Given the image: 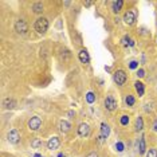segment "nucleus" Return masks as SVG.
I'll return each instance as SVG.
<instances>
[{
	"label": "nucleus",
	"instance_id": "1",
	"mask_svg": "<svg viewBox=\"0 0 157 157\" xmlns=\"http://www.w3.org/2000/svg\"><path fill=\"white\" fill-rule=\"evenodd\" d=\"M35 31L38 34H46L47 32V28H48V20L46 18H39L36 22H35Z\"/></svg>",
	"mask_w": 157,
	"mask_h": 157
},
{
	"label": "nucleus",
	"instance_id": "2",
	"mask_svg": "<svg viewBox=\"0 0 157 157\" xmlns=\"http://www.w3.org/2000/svg\"><path fill=\"white\" fill-rule=\"evenodd\" d=\"M15 31L20 35H26L28 32V24H27V22L23 19H19L15 23Z\"/></svg>",
	"mask_w": 157,
	"mask_h": 157
},
{
	"label": "nucleus",
	"instance_id": "3",
	"mask_svg": "<svg viewBox=\"0 0 157 157\" xmlns=\"http://www.w3.org/2000/svg\"><path fill=\"white\" fill-rule=\"evenodd\" d=\"M113 79H114V82H116L118 86H122V85H125V82H126V79H128V77H126V74H125V71H124V70H117V71L114 72Z\"/></svg>",
	"mask_w": 157,
	"mask_h": 157
},
{
	"label": "nucleus",
	"instance_id": "4",
	"mask_svg": "<svg viewBox=\"0 0 157 157\" xmlns=\"http://www.w3.org/2000/svg\"><path fill=\"white\" fill-rule=\"evenodd\" d=\"M105 107H106L109 112H113L117 109V101L113 95H107L106 99H105Z\"/></svg>",
	"mask_w": 157,
	"mask_h": 157
},
{
	"label": "nucleus",
	"instance_id": "5",
	"mask_svg": "<svg viewBox=\"0 0 157 157\" xmlns=\"http://www.w3.org/2000/svg\"><path fill=\"white\" fill-rule=\"evenodd\" d=\"M7 140H8V142H11V144H18V142L20 141L19 132H18L16 129H12V130L8 132V134H7Z\"/></svg>",
	"mask_w": 157,
	"mask_h": 157
},
{
	"label": "nucleus",
	"instance_id": "6",
	"mask_svg": "<svg viewBox=\"0 0 157 157\" xmlns=\"http://www.w3.org/2000/svg\"><path fill=\"white\" fill-rule=\"evenodd\" d=\"M42 125V119L39 117H32L28 121V129L30 130H38Z\"/></svg>",
	"mask_w": 157,
	"mask_h": 157
},
{
	"label": "nucleus",
	"instance_id": "7",
	"mask_svg": "<svg viewBox=\"0 0 157 157\" xmlns=\"http://www.w3.org/2000/svg\"><path fill=\"white\" fill-rule=\"evenodd\" d=\"M78 134L81 136V137H87V136L90 134V126H89L86 122L79 124V126H78Z\"/></svg>",
	"mask_w": 157,
	"mask_h": 157
},
{
	"label": "nucleus",
	"instance_id": "8",
	"mask_svg": "<svg viewBox=\"0 0 157 157\" xmlns=\"http://www.w3.org/2000/svg\"><path fill=\"white\" fill-rule=\"evenodd\" d=\"M124 22H125V24H128V26L134 24L136 13L133 12V11H128V12H125V15H124Z\"/></svg>",
	"mask_w": 157,
	"mask_h": 157
},
{
	"label": "nucleus",
	"instance_id": "9",
	"mask_svg": "<svg viewBox=\"0 0 157 157\" xmlns=\"http://www.w3.org/2000/svg\"><path fill=\"white\" fill-rule=\"evenodd\" d=\"M59 138L58 137H51L50 140H48L47 142V148L50 149V151H54V149H58L59 148Z\"/></svg>",
	"mask_w": 157,
	"mask_h": 157
},
{
	"label": "nucleus",
	"instance_id": "10",
	"mask_svg": "<svg viewBox=\"0 0 157 157\" xmlns=\"http://www.w3.org/2000/svg\"><path fill=\"white\" fill-rule=\"evenodd\" d=\"M79 60H81L83 65H87L89 62H90V57H89V53L87 50H81L79 51Z\"/></svg>",
	"mask_w": 157,
	"mask_h": 157
},
{
	"label": "nucleus",
	"instance_id": "11",
	"mask_svg": "<svg viewBox=\"0 0 157 157\" xmlns=\"http://www.w3.org/2000/svg\"><path fill=\"white\" fill-rule=\"evenodd\" d=\"M3 106L6 107V109H13V107L16 106V101L11 99V98H6L3 102Z\"/></svg>",
	"mask_w": 157,
	"mask_h": 157
},
{
	"label": "nucleus",
	"instance_id": "12",
	"mask_svg": "<svg viewBox=\"0 0 157 157\" xmlns=\"http://www.w3.org/2000/svg\"><path fill=\"white\" fill-rule=\"evenodd\" d=\"M59 130L62 133H67L70 130V124L67 122V121H63L62 119V121L59 122Z\"/></svg>",
	"mask_w": 157,
	"mask_h": 157
},
{
	"label": "nucleus",
	"instance_id": "13",
	"mask_svg": "<svg viewBox=\"0 0 157 157\" xmlns=\"http://www.w3.org/2000/svg\"><path fill=\"white\" fill-rule=\"evenodd\" d=\"M109 133H110L109 126H107L106 124H102V125H101V137H102V138H106L107 136H109Z\"/></svg>",
	"mask_w": 157,
	"mask_h": 157
},
{
	"label": "nucleus",
	"instance_id": "14",
	"mask_svg": "<svg viewBox=\"0 0 157 157\" xmlns=\"http://www.w3.org/2000/svg\"><path fill=\"white\" fill-rule=\"evenodd\" d=\"M134 87H136V90H137V93H138V97H142L144 95V85H142V82H136L134 83Z\"/></svg>",
	"mask_w": 157,
	"mask_h": 157
},
{
	"label": "nucleus",
	"instance_id": "15",
	"mask_svg": "<svg viewBox=\"0 0 157 157\" xmlns=\"http://www.w3.org/2000/svg\"><path fill=\"white\" fill-rule=\"evenodd\" d=\"M31 146L34 148V149H39V148L43 146V141H42L40 138H34L31 142Z\"/></svg>",
	"mask_w": 157,
	"mask_h": 157
},
{
	"label": "nucleus",
	"instance_id": "16",
	"mask_svg": "<svg viewBox=\"0 0 157 157\" xmlns=\"http://www.w3.org/2000/svg\"><path fill=\"white\" fill-rule=\"evenodd\" d=\"M138 151H140V153H145V152H146V144H145L144 136L140 138V146H138Z\"/></svg>",
	"mask_w": 157,
	"mask_h": 157
},
{
	"label": "nucleus",
	"instance_id": "17",
	"mask_svg": "<svg viewBox=\"0 0 157 157\" xmlns=\"http://www.w3.org/2000/svg\"><path fill=\"white\" fill-rule=\"evenodd\" d=\"M122 6H124V1L122 0H118V1H114L113 3V11L114 12H119L121 11V8H122Z\"/></svg>",
	"mask_w": 157,
	"mask_h": 157
},
{
	"label": "nucleus",
	"instance_id": "18",
	"mask_svg": "<svg viewBox=\"0 0 157 157\" xmlns=\"http://www.w3.org/2000/svg\"><path fill=\"white\" fill-rule=\"evenodd\" d=\"M32 10H34L35 13H42L43 12V4L42 3H34V6H32Z\"/></svg>",
	"mask_w": 157,
	"mask_h": 157
},
{
	"label": "nucleus",
	"instance_id": "19",
	"mask_svg": "<svg viewBox=\"0 0 157 157\" xmlns=\"http://www.w3.org/2000/svg\"><path fill=\"white\" fill-rule=\"evenodd\" d=\"M142 126H144L142 118L141 117H137V119H136V130H142Z\"/></svg>",
	"mask_w": 157,
	"mask_h": 157
},
{
	"label": "nucleus",
	"instance_id": "20",
	"mask_svg": "<svg viewBox=\"0 0 157 157\" xmlns=\"http://www.w3.org/2000/svg\"><path fill=\"white\" fill-rule=\"evenodd\" d=\"M125 102L128 106H133V105H134V97H133V95H126Z\"/></svg>",
	"mask_w": 157,
	"mask_h": 157
},
{
	"label": "nucleus",
	"instance_id": "21",
	"mask_svg": "<svg viewBox=\"0 0 157 157\" xmlns=\"http://www.w3.org/2000/svg\"><path fill=\"white\" fill-rule=\"evenodd\" d=\"M146 157H157V149L151 148V149L146 152Z\"/></svg>",
	"mask_w": 157,
	"mask_h": 157
},
{
	"label": "nucleus",
	"instance_id": "22",
	"mask_svg": "<svg viewBox=\"0 0 157 157\" xmlns=\"http://www.w3.org/2000/svg\"><path fill=\"white\" fill-rule=\"evenodd\" d=\"M128 122H129V117L128 116H122V118H121V124H122V125H126Z\"/></svg>",
	"mask_w": 157,
	"mask_h": 157
},
{
	"label": "nucleus",
	"instance_id": "23",
	"mask_svg": "<svg viewBox=\"0 0 157 157\" xmlns=\"http://www.w3.org/2000/svg\"><path fill=\"white\" fill-rule=\"evenodd\" d=\"M137 75L140 77V78H142V77L145 75V71H144V70H142V69H140V70H138V71H137Z\"/></svg>",
	"mask_w": 157,
	"mask_h": 157
},
{
	"label": "nucleus",
	"instance_id": "24",
	"mask_svg": "<svg viewBox=\"0 0 157 157\" xmlns=\"http://www.w3.org/2000/svg\"><path fill=\"white\" fill-rule=\"evenodd\" d=\"M87 101L89 102H93V101H94V95H93V93H89L87 94Z\"/></svg>",
	"mask_w": 157,
	"mask_h": 157
},
{
	"label": "nucleus",
	"instance_id": "25",
	"mask_svg": "<svg viewBox=\"0 0 157 157\" xmlns=\"http://www.w3.org/2000/svg\"><path fill=\"white\" fill-rule=\"evenodd\" d=\"M117 148H118V151H119V152H122V151H124V145L121 144V142H118V144H117Z\"/></svg>",
	"mask_w": 157,
	"mask_h": 157
},
{
	"label": "nucleus",
	"instance_id": "26",
	"mask_svg": "<svg viewBox=\"0 0 157 157\" xmlns=\"http://www.w3.org/2000/svg\"><path fill=\"white\" fill-rule=\"evenodd\" d=\"M152 128H153V130L157 133V119H156V121H154V122H153V125H152Z\"/></svg>",
	"mask_w": 157,
	"mask_h": 157
},
{
	"label": "nucleus",
	"instance_id": "27",
	"mask_svg": "<svg viewBox=\"0 0 157 157\" xmlns=\"http://www.w3.org/2000/svg\"><path fill=\"white\" fill-rule=\"evenodd\" d=\"M136 67H137V62H134V60H133V62L130 63V69H136Z\"/></svg>",
	"mask_w": 157,
	"mask_h": 157
},
{
	"label": "nucleus",
	"instance_id": "28",
	"mask_svg": "<svg viewBox=\"0 0 157 157\" xmlns=\"http://www.w3.org/2000/svg\"><path fill=\"white\" fill-rule=\"evenodd\" d=\"M87 157H98V154L97 153H95V152H91V153L90 154H89V156Z\"/></svg>",
	"mask_w": 157,
	"mask_h": 157
},
{
	"label": "nucleus",
	"instance_id": "29",
	"mask_svg": "<svg viewBox=\"0 0 157 157\" xmlns=\"http://www.w3.org/2000/svg\"><path fill=\"white\" fill-rule=\"evenodd\" d=\"M58 157H66V156H65V154H62V153H59V154H58Z\"/></svg>",
	"mask_w": 157,
	"mask_h": 157
},
{
	"label": "nucleus",
	"instance_id": "30",
	"mask_svg": "<svg viewBox=\"0 0 157 157\" xmlns=\"http://www.w3.org/2000/svg\"><path fill=\"white\" fill-rule=\"evenodd\" d=\"M35 157H43V156H40V154H35Z\"/></svg>",
	"mask_w": 157,
	"mask_h": 157
}]
</instances>
